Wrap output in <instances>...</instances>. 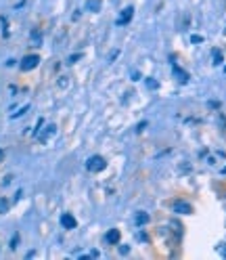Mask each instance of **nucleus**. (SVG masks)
I'll return each mask as SVG.
<instances>
[{"mask_svg":"<svg viewBox=\"0 0 226 260\" xmlns=\"http://www.w3.org/2000/svg\"><path fill=\"white\" fill-rule=\"evenodd\" d=\"M86 168L90 172H101V170L107 168V161H105V158H101V156H93L86 161Z\"/></svg>","mask_w":226,"mask_h":260,"instance_id":"nucleus-1","label":"nucleus"},{"mask_svg":"<svg viewBox=\"0 0 226 260\" xmlns=\"http://www.w3.org/2000/svg\"><path fill=\"white\" fill-rule=\"evenodd\" d=\"M38 63H40V57H38V55H27V57L21 59L19 67H21V72H32L34 67H38Z\"/></svg>","mask_w":226,"mask_h":260,"instance_id":"nucleus-2","label":"nucleus"},{"mask_svg":"<svg viewBox=\"0 0 226 260\" xmlns=\"http://www.w3.org/2000/svg\"><path fill=\"white\" fill-rule=\"evenodd\" d=\"M61 227L63 229H75L77 227V220L69 212H65V214H61Z\"/></svg>","mask_w":226,"mask_h":260,"instance_id":"nucleus-3","label":"nucleus"},{"mask_svg":"<svg viewBox=\"0 0 226 260\" xmlns=\"http://www.w3.org/2000/svg\"><path fill=\"white\" fill-rule=\"evenodd\" d=\"M174 210H176V212H180V214H190V212H193V206L187 203V201H176Z\"/></svg>","mask_w":226,"mask_h":260,"instance_id":"nucleus-4","label":"nucleus"},{"mask_svg":"<svg viewBox=\"0 0 226 260\" xmlns=\"http://www.w3.org/2000/svg\"><path fill=\"white\" fill-rule=\"evenodd\" d=\"M132 15H134V9H132V6H128V9H124V11H122V17L117 19V25L128 23V21L132 19Z\"/></svg>","mask_w":226,"mask_h":260,"instance_id":"nucleus-5","label":"nucleus"},{"mask_svg":"<svg viewBox=\"0 0 226 260\" xmlns=\"http://www.w3.org/2000/svg\"><path fill=\"white\" fill-rule=\"evenodd\" d=\"M119 237H122V233H119L117 229H111L109 233L105 235V240H107L109 243H113V245H115V243H119Z\"/></svg>","mask_w":226,"mask_h":260,"instance_id":"nucleus-6","label":"nucleus"},{"mask_svg":"<svg viewBox=\"0 0 226 260\" xmlns=\"http://www.w3.org/2000/svg\"><path fill=\"white\" fill-rule=\"evenodd\" d=\"M149 222V214H145V212H138L136 214V224L138 227H143V224Z\"/></svg>","mask_w":226,"mask_h":260,"instance_id":"nucleus-7","label":"nucleus"},{"mask_svg":"<svg viewBox=\"0 0 226 260\" xmlns=\"http://www.w3.org/2000/svg\"><path fill=\"white\" fill-rule=\"evenodd\" d=\"M86 9L88 11H98V9H101V0H88Z\"/></svg>","mask_w":226,"mask_h":260,"instance_id":"nucleus-8","label":"nucleus"},{"mask_svg":"<svg viewBox=\"0 0 226 260\" xmlns=\"http://www.w3.org/2000/svg\"><path fill=\"white\" fill-rule=\"evenodd\" d=\"M174 74H176V76H180V80H182V82H187V80H188V74H187V72H182V69H180V67H176V65H174Z\"/></svg>","mask_w":226,"mask_h":260,"instance_id":"nucleus-9","label":"nucleus"},{"mask_svg":"<svg viewBox=\"0 0 226 260\" xmlns=\"http://www.w3.org/2000/svg\"><path fill=\"white\" fill-rule=\"evenodd\" d=\"M55 132H56V126H48L46 135H42V137H40V139H42V143H44V140H46L48 137H51V135H55Z\"/></svg>","mask_w":226,"mask_h":260,"instance_id":"nucleus-10","label":"nucleus"},{"mask_svg":"<svg viewBox=\"0 0 226 260\" xmlns=\"http://www.w3.org/2000/svg\"><path fill=\"white\" fill-rule=\"evenodd\" d=\"M27 109H30V105H25V107H21V109L17 111V114H13L11 118H19V116H23V114H25V111H27Z\"/></svg>","mask_w":226,"mask_h":260,"instance_id":"nucleus-11","label":"nucleus"},{"mask_svg":"<svg viewBox=\"0 0 226 260\" xmlns=\"http://www.w3.org/2000/svg\"><path fill=\"white\" fill-rule=\"evenodd\" d=\"M214 57H216L214 63H216V65H220V63H222V53L220 51H214Z\"/></svg>","mask_w":226,"mask_h":260,"instance_id":"nucleus-12","label":"nucleus"},{"mask_svg":"<svg viewBox=\"0 0 226 260\" xmlns=\"http://www.w3.org/2000/svg\"><path fill=\"white\" fill-rule=\"evenodd\" d=\"M6 210H9V201H6V200H2V201H0V212H6Z\"/></svg>","mask_w":226,"mask_h":260,"instance_id":"nucleus-13","label":"nucleus"},{"mask_svg":"<svg viewBox=\"0 0 226 260\" xmlns=\"http://www.w3.org/2000/svg\"><path fill=\"white\" fill-rule=\"evenodd\" d=\"M17 243H19V233H15V237H13V241H11V248L15 250V248H17Z\"/></svg>","mask_w":226,"mask_h":260,"instance_id":"nucleus-14","label":"nucleus"},{"mask_svg":"<svg viewBox=\"0 0 226 260\" xmlns=\"http://www.w3.org/2000/svg\"><path fill=\"white\" fill-rule=\"evenodd\" d=\"M77 59H82V55H72V57H69V61H67V63H75Z\"/></svg>","mask_w":226,"mask_h":260,"instance_id":"nucleus-15","label":"nucleus"},{"mask_svg":"<svg viewBox=\"0 0 226 260\" xmlns=\"http://www.w3.org/2000/svg\"><path fill=\"white\" fill-rule=\"evenodd\" d=\"M147 84H149L151 88H157V82H155V80H147Z\"/></svg>","mask_w":226,"mask_h":260,"instance_id":"nucleus-16","label":"nucleus"},{"mask_svg":"<svg viewBox=\"0 0 226 260\" xmlns=\"http://www.w3.org/2000/svg\"><path fill=\"white\" fill-rule=\"evenodd\" d=\"M2 156H4V153H2V151H0V161H2Z\"/></svg>","mask_w":226,"mask_h":260,"instance_id":"nucleus-17","label":"nucleus"}]
</instances>
